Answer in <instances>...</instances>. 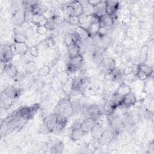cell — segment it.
Returning a JSON list of instances; mask_svg holds the SVG:
<instances>
[{"mask_svg":"<svg viewBox=\"0 0 154 154\" xmlns=\"http://www.w3.org/2000/svg\"><path fill=\"white\" fill-rule=\"evenodd\" d=\"M11 49L14 56L20 55H25L29 52V46L26 43H14L10 45Z\"/></svg>","mask_w":154,"mask_h":154,"instance_id":"52a82bcc","label":"cell"},{"mask_svg":"<svg viewBox=\"0 0 154 154\" xmlns=\"http://www.w3.org/2000/svg\"><path fill=\"white\" fill-rule=\"evenodd\" d=\"M3 93L8 97L14 99L20 95L21 90L14 86H8L7 88H5Z\"/></svg>","mask_w":154,"mask_h":154,"instance_id":"d6986e66","label":"cell"},{"mask_svg":"<svg viewBox=\"0 0 154 154\" xmlns=\"http://www.w3.org/2000/svg\"><path fill=\"white\" fill-rule=\"evenodd\" d=\"M101 64L103 69L106 70L108 73L112 72L116 68L115 61L112 58L109 57L103 58Z\"/></svg>","mask_w":154,"mask_h":154,"instance_id":"7402d4cb","label":"cell"},{"mask_svg":"<svg viewBox=\"0 0 154 154\" xmlns=\"http://www.w3.org/2000/svg\"><path fill=\"white\" fill-rule=\"evenodd\" d=\"M85 113L87 117L91 118L97 121L102 114V111L99 106L95 104H92L86 107Z\"/></svg>","mask_w":154,"mask_h":154,"instance_id":"277c9868","label":"cell"},{"mask_svg":"<svg viewBox=\"0 0 154 154\" xmlns=\"http://www.w3.org/2000/svg\"><path fill=\"white\" fill-rule=\"evenodd\" d=\"M51 71V69L49 67V66L48 65H45L43 66H42V67H40L38 70V75L40 76H42V77H45L48 76Z\"/></svg>","mask_w":154,"mask_h":154,"instance_id":"d590c367","label":"cell"},{"mask_svg":"<svg viewBox=\"0 0 154 154\" xmlns=\"http://www.w3.org/2000/svg\"><path fill=\"white\" fill-rule=\"evenodd\" d=\"M27 37L23 32H16L14 35V43H26Z\"/></svg>","mask_w":154,"mask_h":154,"instance_id":"e575fe53","label":"cell"},{"mask_svg":"<svg viewBox=\"0 0 154 154\" xmlns=\"http://www.w3.org/2000/svg\"><path fill=\"white\" fill-rule=\"evenodd\" d=\"M56 114V131H61L66 126L67 123V118L61 114Z\"/></svg>","mask_w":154,"mask_h":154,"instance_id":"44dd1931","label":"cell"},{"mask_svg":"<svg viewBox=\"0 0 154 154\" xmlns=\"http://www.w3.org/2000/svg\"><path fill=\"white\" fill-rule=\"evenodd\" d=\"M13 99L7 96L4 93L1 94V107L4 109H8L13 104Z\"/></svg>","mask_w":154,"mask_h":154,"instance_id":"83f0119b","label":"cell"},{"mask_svg":"<svg viewBox=\"0 0 154 154\" xmlns=\"http://www.w3.org/2000/svg\"><path fill=\"white\" fill-rule=\"evenodd\" d=\"M45 26L46 27L48 31H53L56 28L57 24L52 19H47V22L45 25Z\"/></svg>","mask_w":154,"mask_h":154,"instance_id":"74e56055","label":"cell"},{"mask_svg":"<svg viewBox=\"0 0 154 154\" xmlns=\"http://www.w3.org/2000/svg\"><path fill=\"white\" fill-rule=\"evenodd\" d=\"M137 70L144 72L149 76H150V75L153 73L152 68L149 65H147L146 63H140L137 66Z\"/></svg>","mask_w":154,"mask_h":154,"instance_id":"4dcf8cb0","label":"cell"},{"mask_svg":"<svg viewBox=\"0 0 154 154\" xmlns=\"http://www.w3.org/2000/svg\"><path fill=\"white\" fill-rule=\"evenodd\" d=\"M105 14L113 17L114 15L116 14L117 10L119 7V2L116 1H105Z\"/></svg>","mask_w":154,"mask_h":154,"instance_id":"30bf717a","label":"cell"},{"mask_svg":"<svg viewBox=\"0 0 154 154\" xmlns=\"http://www.w3.org/2000/svg\"><path fill=\"white\" fill-rule=\"evenodd\" d=\"M29 9L33 15H37V14H43V13L46 11L45 7L40 4L38 1L31 5L29 7Z\"/></svg>","mask_w":154,"mask_h":154,"instance_id":"d4e9b609","label":"cell"},{"mask_svg":"<svg viewBox=\"0 0 154 154\" xmlns=\"http://www.w3.org/2000/svg\"><path fill=\"white\" fill-rule=\"evenodd\" d=\"M67 22L75 26L79 25V17L76 16H69L67 17Z\"/></svg>","mask_w":154,"mask_h":154,"instance_id":"8d00e7d4","label":"cell"},{"mask_svg":"<svg viewBox=\"0 0 154 154\" xmlns=\"http://www.w3.org/2000/svg\"><path fill=\"white\" fill-rule=\"evenodd\" d=\"M4 72L10 78H14L16 77L18 74V70L17 67L11 63L4 64Z\"/></svg>","mask_w":154,"mask_h":154,"instance_id":"ffe728a7","label":"cell"},{"mask_svg":"<svg viewBox=\"0 0 154 154\" xmlns=\"http://www.w3.org/2000/svg\"><path fill=\"white\" fill-rule=\"evenodd\" d=\"M26 69L29 72H34L35 70V66L33 62H29L26 66Z\"/></svg>","mask_w":154,"mask_h":154,"instance_id":"ee69618b","label":"cell"},{"mask_svg":"<svg viewBox=\"0 0 154 154\" xmlns=\"http://www.w3.org/2000/svg\"><path fill=\"white\" fill-rule=\"evenodd\" d=\"M67 49H68V54H69V58L76 57L81 54L80 53L81 48L78 43L68 47Z\"/></svg>","mask_w":154,"mask_h":154,"instance_id":"f1b7e54d","label":"cell"},{"mask_svg":"<svg viewBox=\"0 0 154 154\" xmlns=\"http://www.w3.org/2000/svg\"><path fill=\"white\" fill-rule=\"evenodd\" d=\"M65 10L67 12V17L69 16H76L80 17L84 14V5L81 2L78 1H71L66 5Z\"/></svg>","mask_w":154,"mask_h":154,"instance_id":"6da1fadb","label":"cell"},{"mask_svg":"<svg viewBox=\"0 0 154 154\" xmlns=\"http://www.w3.org/2000/svg\"><path fill=\"white\" fill-rule=\"evenodd\" d=\"M114 23V19L113 17L109 16L107 14H105L101 16L100 17L99 26H100V28H109L113 25Z\"/></svg>","mask_w":154,"mask_h":154,"instance_id":"603a6c76","label":"cell"},{"mask_svg":"<svg viewBox=\"0 0 154 154\" xmlns=\"http://www.w3.org/2000/svg\"><path fill=\"white\" fill-rule=\"evenodd\" d=\"M104 131H105L104 128L100 123L97 122L91 129L90 131V134L93 140L98 141L99 139L102 136Z\"/></svg>","mask_w":154,"mask_h":154,"instance_id":"ac0fdd59","label":"cell"},{"mask_svg":"<svg viewBox=\"0 0 154 154\" xmlns=\"http://www.w3.org/2000/svg\"><path fill=\"white\" fill-rule=\"evenodd\" d=\"M72 106V101L67 98H63L60 99L56 106V112L59 114L64 113L66 110Z\"/></svg>","mask_w":154,"mask_h":154,"instance_id":"5bb4252c","label":"cell"},{"mask_svg":"<svg viewBox=\"0 0 154 154\" xmlns=\"http://www.w3.org/2000/svg\"><path fill=\"white\" fill-rule=\"evenodd\" d=\"M107 117L109 129L112 130L116 134L119 133L125 126L124 120L120 116L115 115L114 113Z\"/></svg>","mask_w":154,"mask_h":154,"instance_id":"3957f363","label":"cell"},{"mask_svg":"<svg viewBox=\"0 0 154 154\" xmlns=\"http://www.w3.org/2000/svg\"><path fill=\"white\" fill-rule=\"evenodd\" d=\"M47 19L44 14H37L33 15L31 22L34 25H45L47 22Z\"/></svg>","mask_w":154,"mask_h":154,"instance_id":"4316f807","label":"cell"},{"mask_svg":"<svg viewBox=\"0 0 154 154\" xmlns=\"http://www.w3.org/2000/svg\"><path fill=\"white\" fill-rule=\"evenodd\" d=\"M85 134L80 128V122L74 123L71 127L70 138L72 141H76L81 140Z\"/></svg>","mask_w":154,"mask_h":154,"instance_id":"8992f818","label":"cell"},{"mask_svg":"<svg viewBox=\"0 0 154 154\" xmlns=\"http://www.w3.org/2000/svg\"><path fill=\"white\" fill-rule=\"evenodd\" d=\"M63 149H64V144H63V143L62 141H57L56 143H55L51 149V153H61L63 151Z\"/></svg>","mask_w":154,"mask_h":154,"instance_id":"1f68e13d","label":"cell"},{"mask_svg":"<svg viewBox=\"0 0 154 154\" xmlns=\"http://www.w3.org/2000/svg\"><path fill=\"white\" fill-rule=\"evenodd\" d=\"M43 125L49 132L55 131L56 128V114H50L43 119Z\"/></svg>","mask_w":154,"mask_h":154,"instance_id":"7c38bea8","label":"cell"},{"mask_svg":"<svg viewBox=\"0 0 154 154\" xmlns=\"http://www.w3.org/2000/svg\"><path fill=\"white\" fill-rule=\"evenodd\" d=\"M99 29H100V26L99 23H92L87 28L91 37L93 35L97 34L99 32Z\"/></svg>","mask_w":154,"mask_h":154,"instance_id":"836d02e7","label":"cell"},{"mask_svg":"<svg viewBox=\"0 0 154 154\" xmlns=\"http://www.w3.org/2000/svg\"><path fill=\"white\" fill-rule=\"evenodd\" d=\"M74 33L76 34L79 42H84L88 38H91L88 29L80 25L77 26L75 29Z\"/></svg>","mask_w":154,"mask_h":154,"instance_id":"2e32d148","label":"cell"},{"mask_svg":"<svg viewBox=\"0 0 154 154\" xmlns=\"http://www.w3.org/2000/svg\"><path fill=\"white\" fill-rule=\"evenodd\" d=\"M102 1H99V0H90V1H87V4L93 7H97L98 5H99Z\"/></svg>","mask_w":154,"mask_h":154,"instance_id":"b9f144b4","label":"cell"},{"mask_svg":"<svg viewBox=\"0 0 154 154\" xmlns=\"http://www.w3.org/2000/svg\"><path fill=\"white\" fill-rule=\"evenodd\" d=\"M63 41L64 43L67 48L74 45L78 44L79 42L74 32L66 33L64 36Z\"/></svg>","mask_w":154,"mask_h":154,"instance_id":"e0dca14e","label":"cell"},{"mask_svg":"<svg viewBox=\"0 0 154 154\" xmlns=\"http://www.w3.org/2000/svg\"><path fill=\"white\" fill-rule=\"evenodd\" d=\"M84 81L81 77L72 78V91H80L84 87Z\"/></svg>","mask_w":154,"mask_h":154,"instance_id":"484cf974","label":"cell"},{"mask_svg":"<svg viewBox=\"0 0 154 154\" xmlns=\"http://www.w3.org/2000/svg\"><path fill=\"white\" fill-rule=\"evenodd\" d=\"M48 30L45 25H38L36 26V32L38 35H44L48 32Z\"/></svg>","mask_w":154,"mask_h":154,"instance_id":"f35d334b","label":"cell"},{"mask_svg":"<svg viewBox=\"0 0 154 154\" xmlns=\"http://www.w3.org/2000/svg\"><path fill=\"white\" fill-rule=\"evenodd\" d=\"M131 88L129 85L125 83H122L117 89V90L115 91V93L117 94L118 96L123 97L125 95L128 94V93H131Z\"/></svg>","mask_w":154,"mask_h":154,"instance_id":"cb8c5ba5","label":"cell"},{"mask_svg":"<svg viewBox=\"0 0 154 154\" xmlns=\"http://www.w3.org/2000/svg\"><path fill=\"white\" fill-rule=\"evenodd\" d=\"M136 76L140 81H145L149 77V76L147 74H146L144 72H142L138 70H137Z\"/></svg>","mask_w":154,"mask_h":154,"instance_id":"ab89813d","label":"cell"},{"mask_svg":"<svg viewBox=\"0 0 154 154\" xmlns=\"http://www.w3.org/2000/svg\"><path fill=\"white\" fill-rule=\"evenodd\" d=\"M14 55L13 53L10 46H5L4 48L1 49V61L2 63L8 64L11 63Z\"/></svg>","mask_w":154,"mask_h":154,"instance_id":"8fae6325","label":"cell"},{"mask_svg":"<svg viewBox=\"0 0 154 154\" xmlns=\"http://www.w3.org/2000/svg\"><path fill=\"white\" fill-rule=\"evenodd\" d=\"M11 20L15 26L19 27L22 26L26 22L24 10L19 9L14 11L11 17Z\"/></svg>","mask_w":154,"mask_h":154,"instance_id":"ba28073f","label":"cell"},{"mask_svg":"<svg viewBox=\"0 0 154 154\" xmlns=\"http://www.w3.org/2000/svg\"><path fill=\"white\" fill-rule=\"evenodd\" d=\"M137 102V98L135 94L133 92H131L125 95L122 99L121 102L119 107H122L123 108H129L130 107L134 106Z\"/></svg>","mask_w":154,"mask_h":154,"instance_id":"9c48e42d","label":"cell"},{"mask_svg":"<svg viewBox=\"0 0 154 154\" xmlns=\"http://www.w3.org/2000/svg\"><path fill=\"white\" fill-rule=\"evenodd\" d=\"M29 53L32 57L37 58L38 56V49L36 46H32L29 49Z\"/></svg>","mask_w":154,"mask_h":154,"instance_id":"60d3db41","label":"cell"},{"mask_svg":"<svg viewBox=\"0 0 154 154\" xmlns=\"http://www.w3.org/2000/svg\"><path fill=\"white\" fill-rule=\"evenodd\" d=\"M96 123V120H93L91 118L86 117L85 119L82 120L81 122H80V128L82 130V131L85 134H87L90 132L91 129Z\"/></svg>","mask_w":154,"mask_h":154,"instance_id":"9a60e30c","label":"cell"},{"mask_svg":"<svg viewBox=\"0 0 154 154\" xmlns=\"http://www.w3.org/2000/svg\"><path fill=\"white\" fill-rule=\"evenodd\" d=\"M38 108L39 105L38 104H35L31 106H23L16 111L15 115L23 120H28L34 116Z\"/></svg>","mask_w":154,"mask_h":154,"instance_id":"7a4b0ae2","label":"cell"},{"mask_svg":"<svg viewBox=\"0 0 154 154\" xmlns=\"http://www.w3.org/2000/svg\"><path fill=\"white\" fill-rule=\"evenodd\" d=\"M61 88L65 94H70L72 92V79L69 78L63 82L61 85Z\"/></svg>","mask_w":154,"mask_h":154,"instance_id":"f546056e","label":"cell"},{"mask_svg":"<svg viewBox=\"0 0 154 154\" xmlns=\"http://www.w3.org/2000/svg\"><path fill=\"white\" fill-rule=\"evenodd\" d=\"M83 62V57L81 54L74 57L72 58H69L67 63V71L69 72H74L77 70L82 65Z\"/></svg>","mask_w":154,"mask_h":154,"instance_id":"5b68a950","label":"cell"},{"mask_svg":"<svg viewBox=\"0 0 154 154\" xmlns=\"http://www.w3.org/2000/svg\"><path fill=\"white\" fill-rule=\"evenodd\" d=\"M134 72V68L132 67H126L125 68V69L123 70L122 73L125 76H128L131 75Z\"/></svg>","mask_w":154,"mask_h":154,"instance_id":"7bdbcfd3","label":"cell"},{"mask_svg":"<svg viewBox=\"0 0 154 154\" xmlns=\"http://www.w3.org/2000/svg\"><path fill=\"white\" fill-rule=\"evenodd\" d=\"M149 46L147 45H143L140 50V59L141 63H145L147 59L148 55H149Z\"/></svg>","mask_w":154,"mask_h":154,"instance_id":"d6a6232c","label":"cell"},{"mask_svg":"<svg viewBox=\"0 0 154 154\" xmlns=\"http://www.w3.org/2000/svg\"><path fill=\"white\" fill-rule=\"evenodd\" d=\"M116 134L111 129H105L102 136L97 141L101 144H107L111 142V141L115 138Z\"/></svg>","mask_w":154,"mask_h":154,"instance_id":"4fadbf2b","label":"cell"}]
</instances>
